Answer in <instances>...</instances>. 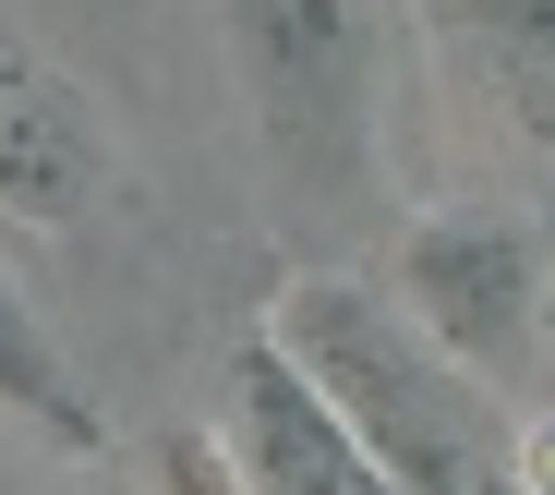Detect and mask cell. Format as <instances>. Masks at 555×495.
Wrapping results in <instances>:
<instances>
[{"instance_id":"6da1fadb","label":"cell","mask_w":555,"mask_h":495,"mask_svg":"<svg viewBox=\"0 0 555 495\" xmlns=\"http://www.w3.org/2000/svg\"><path fill=\"white\" fill-rule=\"evenodd\" d=\"M254 339L362 435V459H375L399 495H507L519 399H495L483 375H459L375 278H350V266H291V278L266 290Z\"/></svg>"},{"instance_id":"8992f818","label":"cell","mask_w":555,"mask_h":495,"mask_svg":"<svg viewBox=\"0 0 555 495\" xmlns=\"http://www.w3.org/2000/svg\"><path fill=\"white\" fill-rule=\"evenodd\" d=\"M0 423H25V435H49V447H73V459L109 447V411H98V386H85L73 339L37 315V290H25L13 266H0Z\"/></svg>"},{"instance_id":"3957f363","label":"cell","mask_w":555,"mask_h":495,"mask_svg":"<svg viewBox=\"0 0 555 495\" xmlns=\"http://www.w3.org/2000/svg\"><path fill=\"white\" fill-rule=\"evenodd\" d=\"M387 303L459 363L483 375L495 399L531 411V363H543V242L519 193H447V206H411L387 242Z\"/></svg>"},{"instance_id":"9c48e42d","label":"cell","mask_w":555,"mask_h":495,"mask_svg":"<svg viewBox=\"0 0 555 495\" xmlns=\"http://www.w3.org/2000/svg\"><path fill=\"white\" fill-rule=\"evenodd\" d=\"M531 242H543V363H531V411H555V193L531 206Z\"/></svg>"},{"instance_id":"7a4b0ae2","label":"cell","mask_w":555,"mask_h":495,"mask_svg":"<svg viewBox=\"0 0 555 495\" xmlns=\"http://www.w3.org/2000/svg\"><path fill=\"white\" fill-rule=\"evenodd\" d=\"M254 145L302 218H387L399 181V85L411 0H218Z\"/></svg>"},{"instance_id":"52a82bcc","label":"cell","mask_w":555,"mask_h":495,"mask_svg":"<svg viewBox=\"0 0 555 495\" xmlns=\"http://www.w3.org/2000/svg\"><path fill=\"white\" fill-rule=\"evenodd\" d=\"M447 13L472 25V61L519 110V134L555 145V0H447Z\"/></svg>"},{"instance_id":"277c9868","label":"cell","mask_w":555,"mask_h":495,"mask_svg":"<svg viewBox=\"0 0 555 495\" xmlns=\"http://www.w3.org/2000/svg\"><path fill=\"white\" fill-rule=\"evenodd\" d=\"M121 193V134L98 110V85H85L49 37H25L0 13V218L13 230H85Z\"/></svg>"},{"instance_id":"ba28073f","label":"cell","mask_w":555,"mask_h":495,"mask_svg":"<svg viewBox=\"0 0 555 495\" xmlns=\"http://www.w3.org/2000/svg\"><path fill=\"white\" fill-rule=\"evenodd\" d=\"M145 495H242V483H230V459H218V435H206V423H181V435H157Z\"/></svg>"},{"instance_id":"30bf717a","label":"cell","mask_w":555,"mask_h":495,"mask_svg":"<svg viewBox=\"0 0 555 495\" xmlns=\"http://www.w3.org/2000/svg\"><path fill=\"white\" fill-rule=\"evenodd\" d=\"M507 495H555V411H519V447H507Z\"/></svg>"},{"instance_id":"5b68a950","label":"cell","mask_w":555,"mask_h":495,"mask_svg":"<svg viewBox=\"0 0 555 495\" xmlns=\"http://www.w3.org/2000/svg\"><path fill=\"white\" fill-rule=\"evenodd\" d=\"M206 435H218V459H230L242 495H399L375 459H362V435H350L254 327L230 339V375H218Z\"/></svg>"}]
</instances>
